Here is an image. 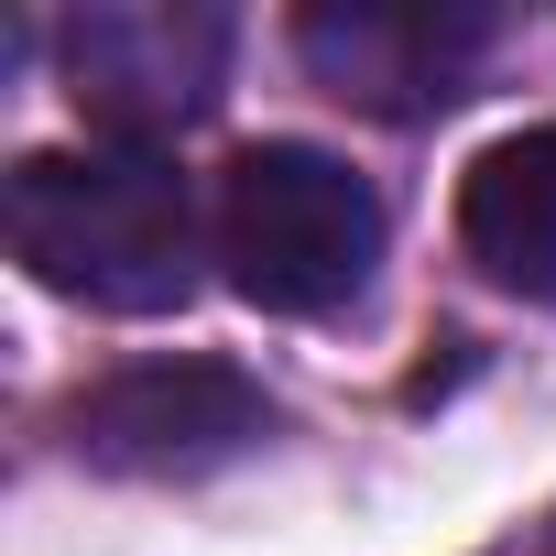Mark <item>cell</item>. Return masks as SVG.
Masks as SVG:
<instances>
[{
	"label": "cell",
	"instance_id": "obj_1",
	"mask_svg": "<svg viewBox=\"0 0 556 556\" xmlns=\"http://www.w3.org/2000/svg\"><path fill=\"white\" fill-rule=\"evenodd\" d=\"M12 251L77 306L153 317V306H186L197 285V207L153 142L34 153L12 175Z\"/></svg>",
	"mask_w": 556,
	"mask_h": 556
},
{
	"label": "cell",
	"instance_id": "obj_2",
	"mask_svg": "<svg viewBox=\"0 0 556 556\" xmlns=\"http://www.w3.org/2000/svg\"><path fill=\"white\" fill-rule=\"evenodd\" d=\"M218 262H229V285L273 317H328L371 285V262H382V207L371 186L317 153V142H262L229 164L218 186Z\"/></svg>",
	"mask_w": 556,
	"mask_h": 556
},
{
	"label": "cell",
	"instance_id": "obj_3",
	"mask_svg": "<svg viewBox=\"0 0 556 556\" xmlns=\"http://www.w3.org/2000/svg\"><path fill=\"white\" fill-rule=\"evenodd\" d=\"M66 437H77L88 469L197 480V469L262 447V437H273V404H262V382H240L229 361H142V371H110L99 393H77Z\"/></svg>",
	"mask_w": 556,
	"mask_h": 556
},
{
	"label": "cell",
	"instance_id": "obj_4",
	"mask_svg": "<svg viewBox=\"0 0 556 556\" xmlns=\"http://www.w3.org/2000/svg\"><path fill=\"white\" fill-rule=\"evenodd\" d=\"M229 66V23L218 12H175V0H99L66 23V88L88 121H110L121 142L175 131L218 99Z\"/></svg>",
	"mask_w": 556,
	"mask_h": 556
},
{
	"label": "cell",
	"instance_id": "obj_5",
	"mask_svg": "<svg viewBox=\"0 0 556 556\" xmlns=\"http://www.w3.org/2000/svg\"><path fill=\"white\" fill-rule=\"evenodd\" d=\"M306 66L382 110V121H415V110H447L469 88V66L491 55V12H426V0H350V12H306L295 23Z\"/></svg>",
	"mask_w": 556,
	"mask_h": 556
},
{
	"label": "cell",
	"instance_id": "obj_6",
	"mask_svg": "<svg viewBox=\"0 0 556 556\" xmlns=\"http://www.w3.org/2000/svg\"><path fill=\"white\" fill-rule=\"evenodd\" d=\"M458 240L502 295L556 306V131H513L458 186Z\"/></svg>",
	"mask_w": 556,
	"mask_h": 556
}]
</instances>
